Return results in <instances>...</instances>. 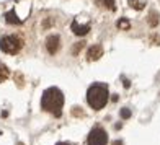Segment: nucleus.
<instances>
[{"label": "nucleus", "instance_id": "nucleus-9", "mask_svg": "<svg viewBox=\"0 0 160 145\" xmlns=\"http://www.w3.org/2000/svg\"><path fill=\"white\" fill-rule=\"evenodd\" d=\"M10 75V70L5 64H0V82H5Z\"/></svg>", "mask_w": 160, "mask_h": 145}, {"label": "nucleus", "instance_id": "nucleus-15", "mask_svg": "<svg viewBox=\"0 0 160 145\" xmlns=\"http://www.w3.org/2000/svg\"><path fill=\"white\" fill-rule=\"evenodd\" d=\"M113 145H122V142H121V140H116V142H114Z\"/></svg>", "mask_w": 160, "mask_h": 145}, {"label": "nucleus", "instance_id": "nucleus-14", "mask_svg": "<svg viewBox=\"0 0 160 145\" xmlns=\"http://www.w3.org/2000/svg\"><path fill=\"white\" fill-rule=\"evenodd\" d=\"M56 145H72V143H67V142H59V143H56Z\"/></svg>", "mask_w": 160, "mask_h": 145}, {"label": "nucleus", "instance_id": "nucleus-5", "mask_svg": "<svg viewBox=\"0 0 160 145\" xmlns=\"http://www.w3.org/2000/svg\"><path fill=\"white\" fill-rule=\"evenodd\" d=\"M59 42H61L59 36H57V34H51L49 38L46 39V47H48V52H49V54H56L57 51H59Z\"/></svg>", "mask_w": 160, "mask_h": 145}, {"label": "nucleus", "instance_id": "nucleus-13", "mask_svg": "<svg viewBox=\"0 0 160 145\" xmlns=\"http://www.w3.org/2000/svg\"><path fill=\"white\" fill-rule=\"evenodd\" d=\"M121 118H122V119H128V118H131V109L124 108V109L121 111Z\"/></svg>", "mask_w": 160, "mask_h": 145}, {"label": "nucleus", "instance_id": "nucleus-10", "mask_svg": "<svg viewBox=\"0 0 160 145\" xmlns=\"http://www.w3.org/2000/svg\"><path fill=\"white\" fill-rule=\"evenodd\" d=\"M97 2L100 5H103V7H108L110 10H114L116 7H114V0H97Z\"/></svg>", "mask_w": 160, "mask_h": 145}, {"label": "nucleus", "instance_id": "nucleus-2", "mask_svg": "<svg viewBox=\"0 0 160 145\" xmlns=\"http://www.w3.org/2000/svg\"><path fill=\"white\" fill-rule=\"evenodd\" d=\"M108 96H110V91L105 83H93L87 90V101L95 111L101 109L108 103Z\"/></svg>", "mask_w": 160, "mask_h": 145}, {"label": "nucleus", "instance_id": "nucleus-3", "mask_svg": "<svg viewBox=\"0 0 160 145\" xmlns=\"http://www.w3.org/2000/svg\"><path fill=\"white\" fill-rule=\"evenodd\" d=\"M21 46H23V42H21V39L17 38V36L8 34V36L0 38V49L7 54H17L21 49Z\"/></svg>", "mask_w": 160, "mask_h": 145}, {"label": "nucleus", "instance_id": "nucleus-12", "mask_svg": "<svg viewBox=\"0 0 160 145\" xmlns=\"http://www.w3.org/2000/svg\"><path fill=\"white\" fill-rule=\"evenodd\" d=\"M118 28H122V30H129V20L128 18H121L118 21Z\"/></svg>", "mask_w": 160, "mask_h": 145}, {"label": "nucleus", "instance_id": "nucleus-6", "mask_svg": "<svg viewBox=\"0 0 160 145\" xmlns=\"http://www.w3.org/2000/svg\"><path fill=\"white\" fill-rule=\"evenodd\" d=\"M88 59L90 60H98L101 56H103V46L101 44H93L90 49H88Z\"/></svg>", "mask_w": 160, "mask_h": 145}, {"label": "nucleus", "instance_id": "nucleus-11", "mask_svg": "<svg viewBox=\"0 0 160 145\" xmlns=\"http://www.w3.org/2000/svg\"><path fill=\"white\" fill-rule=\"evenodd\" d=\"M129 5L134 7L136 10H142L144 8V3L141 2V0H129Z\"/></svg>", "mask_w": 160, "mask_h": 145}, {"label": "nucleus", "instance_id": "nucleus-8", "mask_svg": "<svg viewBox=\"0 0 160 145\" xmlns=\"http://www.w3.org/2000/svg\"><path fill=\"white\" fill-rule=\"evenodd\" d=\"M5 20H7V23H10V25H20V23H21V20L17 17L15 10L7 12V13H5Z\"/></svg>", "mask_w": 160, "mask_h": 145}, {"label": "nucleus", "instance_id": "nucleus-4", "mask_svg": "<svg viewBox=\"0 0 160 145\" xmlns=\"http://www.w3.org/2000/svg\"><path fill=\"white\" fill-rule=\"evenodd\" d=\"M88 145H106L108 143V134L103 127H93L87 139Z\"/></svg>", "mask_w": 160, "mask_h": 145}, {"label": "nucleus", "instance_id": "nucleus-7", "mask_svg": "<svg viewBox=\"0 0 160 145\" xmlns=\"http://www.w3.org/2000/svg\"><path fill=\"white\" fill-rule=\"evenodd\" d=\"M72 31H74L75 34H78V36H83V34H87L90 31V25L88 23L87 25H78V21L74 20L72 21Z\"/></svg>", "mask_w": 160, "mask_h": 145}, {"label": "nucleus", "instance_id": "nucleus-1", "mask_svg": "<svg viewBox=\"0 0 160 145\" xmlns=\"http://www.w3.org/2000/svg\"><path fill=\"white\" fill-rule=\"evenodd\" d=\"M62 106H64V95L59 88L51 86V88L44 90L41 96V108L44 111L54 114L56 118H59L62 114Z\"/></svg>", "mask_w": 160, "mask_h": 145}]
</instances>
